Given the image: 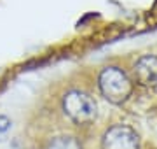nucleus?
<instances>
[{"mask_svg":"<svg viewBox=\"0 0 157 149\" xmlns=\"http://www.w3.org/2000/svg\"><path fill=\"white\" fill-rule=\"evenodd\" d=\"M45 149H82V144L73 135H58V137L51 139Z\"/></svg>","mask_w":157,"mask_h":149,"instance_id":"39448f33","label":"nucleus"},{"mask_svg":"<svg viewBox=\"0 0 157 149\" xmlns=\"http://www.w3.org/2000/svg\"><path fill=\"white\" fill-rule=\"evenodd\" d=\"M98 86L101 95L115 105L124 103L133 93V81L129 79V75L121 67H115V65L105 67L100 72Z\"/></svg>","mask_w":157,"mask_h":149,"instance_id":"f257e3e1","label":"nucleus"},{"mask_svg":"<svg viewBox=\"0 0 157 149\" xmlns=\"http://www.w3.org/2000/svg\"><path fill=\"white\" fill-rule=\"evenodd\" d=\"M135 81L143 88L157 86V56L155 54H143L133 65Z\"/></svg>","mask_w":157,"mask_h":149,"instance_id":"20e7f679","label":"nucleus"},{"mask_svg":"<svg viewBox=\"0 0 157 149\" xmlns=\"http://www.w3.org/2000/svg\"><path fill=\"white\" fill-rule=\"evenodd\" d=\"M63 111L75 125H89L98 116L96 100L80 90H72L63 97Z\"/></svg>","mask_w":157,"mask_h":149,"instance_id":"f03ea898","label":"nucleus"},{"mask_svg":"<svg viewBox=\"0 0 157 149\" xmlns=\"http://www.w3.org/2000/svg\"><path fill=\"white\" fill-rule=\"evenodd\" d=\"M11 126H12V121L9 119L7 116L0 114V140L7 135V132L11 130Z\"/></svg>","mask_w":157,"mask_h":149,"instance_id":"423d86ee","label":"nucleus"},{"mask_svg":"<svg viewBox=\"0 0 157 149\" xmlns=\"http://www.w3.org/2000/svg\"><path fill=\"white\" fill-rule=\"evenodd\" d=\"M101 149H140V135L129 125H113L103 133Z\"/></svg>","mask_w":157,"mask_h":149,"instance_id":"7ed1b4c3","label":"nucleus"}]
</instances>
